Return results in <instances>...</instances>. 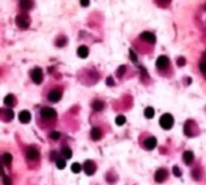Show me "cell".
Masks as SVG:
<instances>
[{
  "mask_svg": "<svg viewBox=\"0 0 206 185\" xmlns=\"http://www.w3.org/2000/svg\"><path fill=\"white\" fill-rule=\"evenodd\" d=\"M21 6L23 9H29V7L33 6V3L31 1H21Z\"/></svg>",
  "mask_w": 206,
  "mask_h": 185,
  "instance_id": "obj_25",
  "label": "cell"
},
{
  "mask_svg": "<svg viewBox=\"0 0 206 185\" xmlns=\"http://www.w3.org/2000/svg\"><path fill=\"white\" fill-rule=\"evenodd\" d=\"M124 71H126V66L124 65H122V66H119V69H118V71H117V76H122L123 73H124Z\"/></svg>",
  "mask_w": 206,
  "mask_h": 185,
  "instance_id": "obj_30",
  "label": "cell"
},
{
  "mask_svg": "<svg viewBox=\"0 0 206 185\" xmlns=\"http://www.w3.org/2000/svg\"><path fill=\"white\" fill-rule=\"evenodd\" d=\"M16 23H17L18 27H21L23 29H27L29 27V21L24 16H17L16 17Z\"/></svg>",
  "mask_w": 206,
  "mask_h": 185,
  "instance_id": "obj_7",
  "label": "cell"
},
{
  "mask_svg": "<svg viewBox=\"0 0 206 185\" xmlns=\"http://www.w3.org/2000/svg\"><path fill=\"white\" fill-rule=\"evenodd\" d=\"M6 114H7L9 119H12V118H13V112H12L11 110H7V111H6Z\"/></svg>",
  "mask_w": 206,
  "mask_h": 185,
  "instance_id": "obj_34",
  "label": "cell"
},
{
  "mask_svg": "<svg viewBox=\"0 0 206 185\" xmlns=\"http://www.w3.org/2000/svg\"><path fill=\"white\" fill-rule=\"evenodd\" d=\"M56 115H57V113H56V111H54L53 108L45 107V108L41 110V117H42L44 119H46V120H51V119H53Z\"/></svg>",
  "mask_w": 206,
  "mask_h": 185,
  "instance_id": "obj_3",
  "label": "cell"
},
{
  "mask_svg": "<svg viewBox=\"0 0 206 185\" xmlns=\"http://www.w3.org/2000/svg\"><path fill=\"white\" fill-rule=\"evenodd\" d=\"M159 124L160 126L164 129V130H170L173 127V124H174V118L171 114L169 113H165V114H163L159 119Z\"/></svg>",
  "mask_w": 206,
  "mask_h": 185,
  "instance_id": "obj_1",
  "label": "cell"
},
{
  "mask_svg": "<svg viewBox=\"0 0 206 185\" xmlns=\"http://www.w3.org/2000/svg\"><path fill=\"white\" fill-rule=\"evenodd\" d=\"M81 169H82V166H81L80 164L75 162V164H72V165H71V171H72L74 173H78Z\"/></svg>",
  "mask_w": 206,
  "mask_h": 185,
  "instance_id": "obj_20",
  "label": "cell"
},
{
  "mask_svg": "<svg viewBox=\"0 0 206 185\" xmlns=\"http://www.w3.org/2000/svg\"><path fill=\"white\" fill-rule=\"evenodd\" d=\"M184 64H186V59L184 58H178L177 59V65L178 66H183Z\"/></svg>",
  "mask_w": 206,
  "mask_h": 185,
  "instance_id": "obj_32",
  "label": "cell"
},
{
  "mask_svg": "<svg viewBox=\"0 0 206 185\" xmlns=\"http://www.w3.org/2000/svg\"><path fill=\"white\" fill-rule=\"evenodd\" d=\"M140 37H141V40H144V41H146V42H148V43H154V42H155V36H154L152 33H149V31L142 33Z\"/></svg>",
  "mask_w": 206,
  "mask_h": 185,
  "instance_id": "obj_8",
  "label": "cell"
},
{
  "mask_svg": "<svg viewBox=\"0 0 206 185\" xmlns=\"http://www.w3.org/2000/svg\"><path fill=\"white\" fill-rule=\"evenodd\" d=\"M18 118H19V121H22L23 124H27V123H29V121H30V119H31V114H30V112H29V111H22V112L19 113Z\"/></svg>",
  "mask_w": 206,
  "mask_h": 185,
  "instance_id": "obj_9",
  "label": "cell"
},
{
  "mask_svg": "<svg viewBox=\"0 0 206 185\" xmlns=\"http://www.w3.org/2000/svg\"><path fill=\"white\" fill-rule=\"evenodd\" d=\"M173 172H174V174H175L176 177H180V175H181V171H180V168H178L177 166H174V167H173Z\"/></svg>",
  "mask_w": 206,
  "mask_h": 185,
  "instance_id": "obj_31",
  "label": "cell"
},
{
  "mask_svg": "<svg viewBox=\"0 0 206 185\" xmlns=\"http://www.w3.org/2000/svg\"><path fill=\"white\" fill-rule=\"evenodd\" d=\"M124 123H126V117L124 115H118L116 118V124L117 125H123Z\"/></svg>",
  "mask_w": 206,
  "mask_h": 185,
  "instance_id": "obj_24",
  "label": "cell"
},
{
  "mask_svg": "<svg viewBox=\"0 0 206 185\" xmlns=\"http://www.w3.org/2000/svg\"><path fill=\"white\" fill-rule=\"evenodd\" d=\"M77 53H78V56L81 58H87L89 51H88V48L86 47V46H81V47H78V50H77Z\"/></svg>",
  "mask_w": 206,
  "mask_h": 185,
  "instance_id": "obj_13",
  "label": "cell"
},
{
  "mask_svg": "<svg viewBox=\"0 0 206 185\" xmlns=\"http://www.w3.org/2000/svg\"><path fill=\"white\" fill-rule=\"evenodd\" d=\"M155 147H157V140H155L154 137H149V138H147V140L145 141V148L146 149L152 150Z\"/></svg>",
  "mask_w": 206,
  "mask_h": 185,
  "instance_id": "obj_10",
  "label": "cell"
},
{
  "mask_svg": "<svg viewBox=\"0 0 206 185\" xmlns=\"http://www.w3.org/2000/svg\"><path fill=\"white\" fill-rule=\"evenodd\" d=\"M4 104L6 105V106H12L13 104H15V98H13V95H7L5 99H4Z\"/></svg>",
  "mask_w": 206,
  "mask_h": 185,
  "instance_id": "obj_15",
  "label": "cell"
},
{
  "mask_svg": "<svg viewBox=\"0 0 206 185\" xmlns=\"http://www.w3.org/2000/svg\"><path fill=\"white\" fill-rule=\"evenodd\" d=\"M205 9H206V5H205Z\"/></svg>",
  "mask_w": 206,
  "mask_h": 185,
  "instance_id": "obj_37",
  "label": "cell"
},
{
  "mask_svg": "<svg viewBox=\"0 0 206 185\" xmlns=\"http://www.w3.org/2000/svg\"><path fill=\"white\" fill-rule=\"evenodd\" d=\"M65 42H66V38L65 37H60V38H58L57 40V46H58V47H62V46H64L65 44Z\"/></svg>",
  "mask_w": 206,
  "mask_h": 185,
  "instance_id": "obj_26",
  "label": "cell"
},
{
  "mask_svg": "<svg viewBox=\"0 0 206 185\" xmlns=\"http://www.w3.org/2000/svg\"><path fill=\"white\" fill-rule=\"evenodd\" d=\"M167 175H168L167 169L160 168V169H158V171H157V173H155V175H154V179H155V181L161 183V181H164V179L167 178Z\"/></svg>",
  "mask_w": 206,
  "mask_h": 185,
  "instance_id": "obj_5",
  "label": "cell"
},
{
  "mask_svg": "<svg viewBox=\"0 0 206 185\" xmlns=\"http://www.w3.org/2000/svg\"><path fill=\"white\" fill-rule=\"evenodd\" d=\"M51 138H52V140H59V138H60V133L57 132V131H53L51 133Z\"/></svg>",
  "mask_w": 206,
  "mask_h": 185,
  "instance_id": "obj_28",
  "label": "cell"
},
{
  "mask_svg": "<svg viewBox=\"0 0 206 185\" xmlns=\"http://www.w3.org/2000/svg\"><path fill=\"white\" fill-rule=\"evenodd\" d=\"M155 65H157V67H159V69L167 67V66L169 65V59H168V57H165V56H160V57L157 59Z\"/></svg>",
  "mask_w": 206,
  "mask_h": 185,
  "instance_id": "obj_6",
  "label": "cell"
},
{
  "mask_svg": "<svg viewBox=\"0 0 206 185\" xmlns=\"http://www.w3.org/2000/svg\"><path fill=\"white\" fill-rule=\"evenodd\" d=\"M37 156H39V153H37L36 149H34V148L28 149V152H27V158H28L29 160H35Z\"/></svg>",
  "mask_w": 206,
  "mask_h": 185,
  "instance_id": "obj_14",
  "label": "cell"
},
{
  "mask_svg": "<svg viewBox=\"0 0 206 185\" xmlns=\"http://www.w3.org/2000/svg\"><path fill=\"white\" fill-rule=\"evenodd\" d=\"M56 165H57V167H58L59 169H63V168H65V166H66L65 160H63V159H58L57 162H56Z\"/></svg>",
  "mask_w": 206,
  "mask_h": 185,
  "instance_id": "obj_23",
  "label": "cell"
},
{
  "mask_svg": "<svg viewBox=\"0 0 206 185\" xmlns=\"http://www.w3.org/2000/svg\"><path fill=\"white\" fill-rule=\"evenodd\" d=\"M184 133H186L187 136H192V132H190V130H189V121H187L186 125H184Z\"/></svg>",
  "mask_w": 206,
  "mask_h": 185,
  "instance_id": "obj_27",
  "label": "cell"
},
{
  "mask_svg": "<svg viewBox=\"0 0 206 185\" xmlns=\"http://www.w3.org/2000/svg\"><path fill=\"white\" fill-rule=\"evenodd\" d=\"M42 78H44V75H42V70L36 67L31 71V79L34 83L36 84H40L41 82H42Z\"/></svg>",
  "mask_w": 206,
  "mask_h": 185,
  "instance_id": "obj_2",
  "label": "cell"
},
{
  "mask_svg": "<svg viewBox=\"0 0 206 185\" xmlns=\"http://www.w3.org/2000/svg\"><path fill=\"white\" fill-rule=\"evenodd\" d=\"M130 57H132V60H133V61H136V60H138V57H136V54L134 53L133 50H130Z\"/></svg>",
  "mask_w": 206,
  "mask_h": 185,
  "instance_id": "obj_33",
  "label": "cell"
},
{
  "mask_svg": "<svg viewBox=\"0 0 206 185\" xmlns=\"http://www.w3.org/2000/svg\"><path fill=\"white\" fill-rule=\"evenodd\" d=\"M3 161H4V164H5L6 166H9V165L11 164V161H12V155H11L10 153H5V154L3 155Z\"/></svg>",
  "mask_w": 206,
  "mask_h": 185,
  "instance_id": "obj_17",
  "label": "cell"
},
{
  "mask_svg": "<svg viewBox=\"0 0 206 185\" xmlns=\"http://www.w3.org/2000/svg\"><path fill=\"white\" fill-rule=\"evenodd\" d=\"M199 66H200V71H201V72H206V54H205L204 58L201 59Z\"/></svg>",
  "mask_w": 206,
  "mask_h": 185,
  "instance_id": "obj_21",
  "label": "cell"
},
{
  "mask_svg": "<svg viewBox=\"0 0 206 185\" xmlns=\"http://www.w3.org/2000/svg\"><path fill=\"white\" fill-rule=\"evenodd\" d=\"M106 83H107L109 85H113V79H112V77H109L107 81H106Z\"/></svg>",
  "mask_w": 206,
  "mask_h": 185,
  "instance_id": "obj_35",
  "label": "cell"
},
{
  "mask_svg": "<svg viewBox=\"0 0 206 185\" xmlns=\"http://www.w3.org/2000/svg\"><path fill=\"white\" fill-rule=\"evenodd\" d=\"M83 169H85L86 174H88V175L94 174V172H95V165H94V162L92 160H87L85 162V165H83Z\"/></svg>",
  "mask_w": 206,
  "mask_h": 185,
  "instance_id": "obj_4",
  "label": "cell"
},
{
  "mask_svg": "<svg viewBox=\"0 0 206 185\" xmlns=\"http://www.w3.org/2000/svg\"><path fill=\"white\" fill-rule=\"evenodd\" d=\"M145 115H146V118H148V119L153 118V115H154V110H153L152 107H147V108L145 110Z\"/></svg>",
  "mask_w": 206,
  "mask_h": 185,
  "instance_id": "obj_19",
  "label": "cell"
},
{
  "mask_svg": "<svg viewBox=\"0 0 206 185\" xmlns=\"http://www.w3.org/2000/svg\"><path fill=\"white\" fill-rule=\"evenodd\" d=\"M63 155L66 158V159H70L72 156V152L70 148H63Z\"/></svg>",
  "mask_w": 206,
  "mask_h": 185,
  "instance_id": "obj_22",
  "label": "cell"
},
{
  "mask_svg": "<svg viewBox=\"0 0 206 185\" xmlns=\"http://www.w3.org/2000/svg\"><path fill=\"white\" fill-rule=\"evenodd\" d=\"M193 153L192 152H186L184 154H183V159H184V161L187 162V164H190L192 161H193Z\"/></svg>",
  "mask_w": 206,
  "mask_h": 185,
  "instance_id": "obj_18",
  "label": "cell"
},
{
  "mask_svg": "<svg viewBox=\"0 0 206 185\" xmlns=\"http://www.w3.org/2000/svg\"><path fill=\"white\" fill-rule=\"evenodd\" d=\"M3 180H4V185H12V181L9 177L6 175H3Z\"/></svg>",
  "mask_w": 206,
  "mask_h": 185,
  "instance_id": "obj_29",
  "label": "cell"
},
{
  "mask_svg": "<svg viewBox=\"0 0 206 185\" xmlns=\"http://www.w3.org/2000/svg\"><path fill=\"white\" fill-rule=\"evenodd\" d=\"M92 106H93V108H94L95 111H101V110L104 108V106H105V105H104V102H103V101L97 100V101H94V102H93V105H92Z\"/></svg>",
  "mask_w": 206,
  "mask_h": 185,
  "instance_id": "obj_16",
  "label": "cell"
},
{
  "mask_svg": "<svg viewBox=\"0 0 206 185\" xmlns=\"http://www.w3.org/2000/svg\"><path fill=\"white\" fill-rule=\"evenodd\" d=\"M91 137H92V140H94V141L100 140V138H101V131H100V129L93 127L92 131H91Z\"/></svg>",
  "mask_w": 206,
  "mask_h": 185,
  "instance_id": "obj_12",
  "label": "cell"
},
{
  "mask_svg": "<svg viewBox=\"0 0 206 185\" xmlns=\"http://www.w3.org/2000/svg\"><path fill=\"white\" fill-rule=\"evenodd\" d=\"M60 98H62V92L60 91H58V90H52L50 94H48V100L50 101H52V102H57V101H59L60 100Z\"/></svg>",
  "mask_w": 206,
  "mask_h": 185,
  "instance_id": "obj_11",
  "label": "cell"
},
{
  "mask_svg": "<svg viewBox=\"0 0 206 185\" xmlns=\"http://www.w3.org/2000/svg\"><path fill=\"white\" fill-rule=\"evenodd\" d=\"M81 5L82 6H88L89 5V1H88V0H83V1H81Z\"/></svg>",
  "mask_w": 206,
  "mask_h": 185,
  "instance_id": "obj_36",
  "label": "cell"
}]
</instances>
